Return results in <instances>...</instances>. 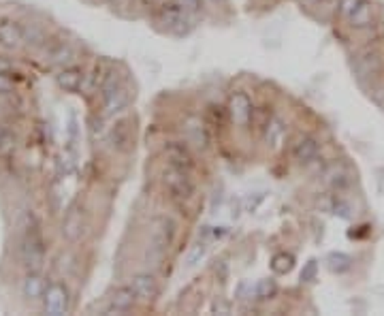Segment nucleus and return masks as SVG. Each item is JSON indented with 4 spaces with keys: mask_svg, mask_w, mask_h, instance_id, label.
<instances>
[{
    "mask_svg": "<svg viewBox=\"0 0 384 316\" xmlns=\"http://www.w3.org/2000/svg\"><path fill=\"white\" fill-rule=\"evenodd\" d=\"M226 111H228V117L230 122L239 128H245L252 120V113H254V105L250 101V96L245 92H233L228 98V105H226Z\"/></svg>",
    "mask_w": 384,
    "mask_h": 316,
    "instance_id": "5",
    "label": "nucleus"
},
{
    "mask_svg": "<svg viewBox=\"0 0 384 316\" xmlns=\"http://www.w3.org/2000/svg\"><path fill=\"white\" fill-rule=\"evenodd\" d=\"M56 82L64 92H77L84 84V73L75 67H67L56 75Z\"/></svg>",
    "mask_w": 384,
    "mask_h": 316,
    "instance_id": "20",
    "label": "nucleus"
},
{
    "mask_svg": "<svg viewBox=\"0 0 384 316\" xmlns=\"http://www.w3.org/2000/svg\"><path fill=\"white\" fill-rule=\"evenodd\" d=\"M11 69H13V65L7 60V58H3L0 56V75H5V73H11Z\"/></svg>",
    "mask_w": 384,
    "mask_h": 316,
    "instance_id": "32",
    "label": "nucleus"
},
{
    "mask_svg": "<svg viewBox=\"0 0 384 316\" xmlns=\"http://www.w3.org/2000/svg\"><path fill=\"white\" fill-rule=\"evenodd\" d=\"M15 148V139H13V135L5 128V126H0V156H5V154H11Z\"/></svg>",
    "mask_w": 384,
    "mask_h": 316,
    "instance_id": "26",
    "label": "nucleus"
},
{
    "mask_svg": "<svg viewBox=\"0 0 384 316\" xmlns=\"http://www.w3.org/2000/svg\"><path fill=\"white\" fill-rule=\"evenodd\" d=\"M278 291V286H276V282L274 280H261L259 284H256V297L259 300H267V297H272V295Z\"/></svg>",
    "mask_w": 384,
    "mask_h": 316,
    "instance_id": "27",
    "label": "nucleus"
},
{
    "mask_svg": "<svg viewBox=\"0 0 384 316\" xmlns=\"http://www.w3.org/2000/svg\"><path fill=\"white\" fill-rule=\"evenodd\" d=\"M130 103V92L124 84L115 86L107 92H103V109L107 115H115L120 113L122 109H126Z\"/></svg>",
    "mask_w": 384,
    "mask_h": 316,
    "instance_id": "9",
    "label": "nucleus"
},
{
    "mask_svg": "<svg viewBox=\"0 0 384 316\" xmlns=\"http://www.w3.org/2000/svg\"><path fill=\"white\" fill-rule=\"evenodd\" d=\"M295 267V256L291 252H278L272 259V271L276 275H286L291 273Z\"/></svg>",
    "mask_w": 384,
    "mask_h": 316,
    "instance_id": "22",
    "label": "nucleus"
},
{
    "mask_svg": "<svg viewBox=\"0 0 384 316\" xmlns=\"http://www.w3.org/2000/svg\"><path fill=\"white\" fill-rule=\"evenodd\" d=\"M15 84H13V79L9 77V73L5 75H0V94H5V92H13Z\"/></svg>",
    "mask_w": 384,
    "mask_h": 316,
    "instance_id": "31",
    "label": "nucleus"
},
{
    "mask_svg": "<svg viewBox=\"0 0 384 316\" xmlns=\"http://www.w3.org/2000/svg\"><path fill=\"white\" fill-rule=\"evenodd\" d=\"M130 286L134 289V293H137L139 302L143 304H152L154 300L158 297V282L154 275L149 273H137L134 278L130 280Z\"/></svg>",
    "mask_w": 384,
    "mask_h": 316,
    "instance_id": "13",
    "label": "nucleus"
},
{
    "mask_svg": "<svg viewBox=\"0 0 384 316\" xmlns=\"http://www.w3.org/2000/svg\"><path fill=\"white\" fill-rule=\"evenodd\" d=\"M178 225L171 216H156L147 227V261L158 265L163 256L169 252L173 240H176Z\"/></svg>",
    "mask_w": 384,
    "mask_h": 316,
    "instance_id": "1",
    "label": "nucleus"
},
{
    "mask_svg": "<svg viewBox=\"0 0 384 316\" xmlns=\"http://www.w3.org/2000/svg\"><path fill=\"white\" fill-rule=\"evenodd\" d=\"M361 3H363V0H341V3H339V13H341V17L350 19V17L355 15V11L361 7Z\"/></svg>",
    "mask_w": 384,
    "mask_h": 316,
    "instance_id": "29",
    "label": "nucleus"
},
{
    "mask_svg": "<svg viewBox=\"0 0 384 316\" xmlns=\"http://www.w3.org/2000/svg\"><path fill=\"white\" fill-rule=\"evenodd\" d=\"M0 43L15 49L24 43V28L9 19H0Z\"/></svg>",
    "mask_w": 384,
    "mask_h": 316,
    "instance_id": "15",
    "label": "nucleus"
},
{
    "mask_svg": "<svg viewBox=\"0 0 384 316\" xmlns=\"http://www.w3.org/2000/svg\"><path fill=\"white\" fill-rule=\"evenodd\" d=\"M22 291H24V297L28 302H36V300H43L45 297L47 284H45V280L41 278V275H38V271H28Z\"/></svg>",
    "mask_w": 384,
    "mask_h": 316,
    "instance_id": "18",
    "label": "nucleus"
},
{
    "mask_svg": "<svg viewBox=\"0 0 384 316\" xmlns=\"http://www.w3.org/2000/svg\"><path fill=\"white\" fill-rule=\"evenodd\" d=\"M111 146L118 152H128L134 146V126L132 120H120L115 122V126L111 128Z\"/></svg>",
    "mask_w": 384,
    "mask_h": 316,
    "instance_id": "10",
    "label": "nucleus"
},
{
    "mask_svg": "<svg viewBox=\"0 0 384 316\" xmlns=\"http://www.w3.org/2000/svg\"><path fill=\"white\" fill-rule=\"evenodd\" d=\"M163 184H165L171 199L178 203H186L195 196V184H192L188 171H184V169L169 165L163 171Z\"/></svg>",
    "mask_w": 384,
    "mask_h": 316,
    "instance_id": "2",
    "label": "nucleus"
},
{
    "mask_svg": "<svg viewBox=\"0 0 384 316\" xmlns=\"http://www.w3.org/2000/svg\"><path fill=\"white\" fill-rule=\"evenodd\" d=\"M326 267H329V271L333 273H344V271H348L350 265H352V259L348 254H344V252H331L329 256H326Z\"/></svg>",
    "mask_w": 384,
    "mask_h": 316,
    "instance_id": "23",
    "label": "nucleus"
},
{
    "mask_svg": "<svg viewBox=\"0 0 384 316\" xmlns=\"http://www.w3.org/2000/svg\"><path fill=\"white\" fill-rule=\"evenodd\" d=\"M348 22H350L352 28H368V26H372V22H374V5L370 3V0H363L361 7L355 11V15L348 19Z\"/></svg>",
    "mask_w": 384,
    "mask_h": 316,
    "instance_id": "21",
    "label": "nucleus"
},
{
    "mask_svg": "<svg viewBox=\"0 0 384 316\" xmlns=\"http://www.w3.org/2000/svg\"><path fill=\"white\" fill-rule=\"evenodd\" d=\"M43 304H45V312L51 314V316L64 314L69 310V291H67V286H62V284L47 286Z\"/></svg>",
    "mask_w": 384,
    "mask_h": 316,
    "instance_id": "8",
    "label": "nucleus"
},
{
    "mask_svg": "<svg viewBox=\"0 0 384 316\" xmlns=\"http://www.w3.org/2000/svg\"><path fill=\"white\" fill-rule=\"evenodd\" d=\"M184 19H186V11H184V7H180V5L169 3V5H163L160 11H158V22H160L165 28H169V30L178 28L180 24H184Z\"/></svg>",
    "mask_w": 384,
    "mask_h": 316,
    "instance_id": "19",
    "label": "nucleus"
},
{
    "mask_svg": "<svg viewBox=\"0 0 384 316\" xmlns=\"http://www.w3.org/2000/svg\"><path fill=\"white\" fill-rule=\"evenodd\" d=\"M184 139L186 144H190L192 148L197 150H207L209 148V135L205 124L199 120V117H190L184 124Z\"/></svg>",
    "mask_w": 384,
    "mask_h": 316,
    "instance_id": "11",
    "label": "nucleus"
},
{
    "mask_svg": "<svg viewBox=\"0 0 384 316\" xmlns=\"http://www.w3.org/2000/svg\"><path fill=\"white\" fill-rule=\"evenodd\" d=\"M293 156H295V161L301 163V165L312 163L318 156V142L314 139V137H301L293 148Z\"/></svg>",
    "mask_w": 384,
    "mask_h": 316,
    "instance_id": "17",
    "label": "nucleus"
},
{
    "mask_svg": "<svg viewBox=\"0 0 384 316\" xmlns=\"http://www.w3.org/2000/svg\"><path fill=\"white\" fill-rule=\"evenodd\" d=\"M203 256H205V244H195V246H192V250L188 252V256H186V265L195 267L197 263H201Z\"/></svg>",
    "mask_w": 384,
    "mask_h": 316,
    "instance_id": "28",
    "label": "nucleus"
},
{
    "mask_svg": "<svg viewBox=\"0 0 384 316\" xmlns=\"http://www.w3.org/2000/svg\"><path fill=\"white\" fill-rule=\"evenodd\" d=\"M139 302L137 297V293H134V289L128 284V286H120V289H115L111 293V297H109V306H107V312H115V314H122V312H128L134 304Z\"/></svg>",
    "mask_w": 384,
    "mask_h": 316,
    "instance_id": "12",
    "label": "nucleus"
},
{
    "mask_svg": "<svg viewBox=\"0 0 384 316\" xmlns=\"http://www.w3.org/2000/svg\"><path fill=\"white\" fill-rule=\"evenodd\" d=\"M322 182H324V186H329V188L339 192L346 186H350V173L346 171V167H341V165H331L322 173Z\"/></svg>",
    "mask_w": 384,
    "mask_h": 316,
    "instance_id": "16",
    "label": "nucleus"
},
{
    "mask_svg": "<svg viewBox=\"0 0 384 316\" xmlns=\"http://www.w3.org/2000/svg\"><path fill=\"white\" fill-rule=\"evenodd\" d=\"M73 56H75V52H73L71 45H67V43H56V45L49 49V60H51L53 65H69V63L73 60Z\"/></svg>",
    "mask_w": 384,
    "mask_h": 316,
    "instance_id": "24",
    "label": "nucleus"
},
{
    "mask_svg": "<svg viewBox=\"0 0 384 316\" xmlns=\"http://www.w3.org/2000/svg\"><path fill=\"white\" fill-rule=\"evenodd\" d=\"M316 271H318V263L316 261H310L305 267H303V271H301V280H305V282H314L316 280Z\"/></svg>",
    "mask_w": 384,
    "mask_h": 316,
    "instance_id": "30",
    "label": "nucleus"
},
{
    "mask_svg": "<svg viewBox=\"0 0 384 316\" xmlns=\"http://www.w3.org/2000/svg\"><path fill=\"white\" fill-rule=\"evenodd\" d=\"M163 154L167 158V163L178 167V169H184V171H192L195 169V156H192L190 148L186 144H180V142H169L165 148H163Z\"/></svg>",
    "mask_w": 384,
    "mask_h": 316,
    "instance_id": "6",
    "label": "nucleus"
},
{
    "mask_svg": "<svg viewBox=\"0 0 384 316\" xmlns=\"http://www.w3.org/2000/svg\"><path fill=\"white\" fill-rule=\"evenodd\" d=\"M286 142V124L280 120V117H269L265 124V144L269 146V150H282Z\"/></svg>",
    "mask_w": 384,
    "mask_h": 316,
    "instance_id": "14",
    "label": "nucleus"
},
{
    "mask_svg": "<svg viewBox=\"0 0 384 316\" xmlns=\"http://www.w3.org/2000/svg\"><path fill=\"white\" fill-rule=\"evenodd\" d=\"M45 41H47V36L38 26L30 24L24 28V43H28L32 47H41V45H45Z\"/></svg>",
    "mask_w": 384,
    "mask_h": 316,
    "instance_id": "25",
    "label": "nucleus"
},
{
    "mask_svg": "<svg viewBox=\"0 0 384 316\" xmlns=\"http://www.w3.org/2000/svg\"><path fill=\"white\" fill-rule=\"evenodd\" d=\"M22 261L26 265L28 271H41L43 263H45V244H43V237L38 233L36 225H28L26 227V235L22 240Z\"/></svg>",
    "mask_w": 384,
    "mask_h": 316,
    "instance_id": "3",
    "label": "nucleus"
},
{
    "mask_svg": "<svg viewBox=\"0 0 384 316\" xmlns=\"http://www.w3.org/2000/svg\"><path fill=\"white\" fill-rule=\"evenodd\" d=\"M86 227V216L82 205H71L64 221H62V237L67 242H77L84 233Z\"/></svg>",
    "mask_w": 384,
    "mask_h": 316,
    "instance_id": "7",
    "label": "nucleus"
},
{
    "mask_svg": "<svg viewBox=\"0 0 384 316\" xmlns=\"http://www.w3.org/2000/svg\"><path fill=\"white\" fill-rule=\"evenodd\" d=\"M355 73L361 82H376L384 73V58L378 49L368 47L357 54L355 58Z\"/></svg>",
    "mask_w": 384,
    "mask_h": 316,
    "instance_id": "4",
    "label": "nucleus"
}]
</instances>
